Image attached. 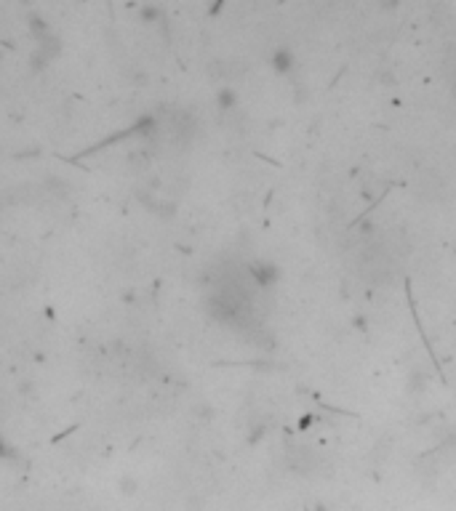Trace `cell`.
<instances>
[{
    "label": "cell",
    "mask_w": 456,
    "mask_h": 511,
    "mask_svg": "<svg viewBox=\"0 0 456 511\" xmlns=\"http://www.w3.org/2000/svg\"><path fill=\"white\" fill-rule=\"evenodd\" d=\"M6 453H9V450H6V445H3V440H0V458H3Z\"/></svg>",
    "instance_id": "obj_1"
}]
</instances>
